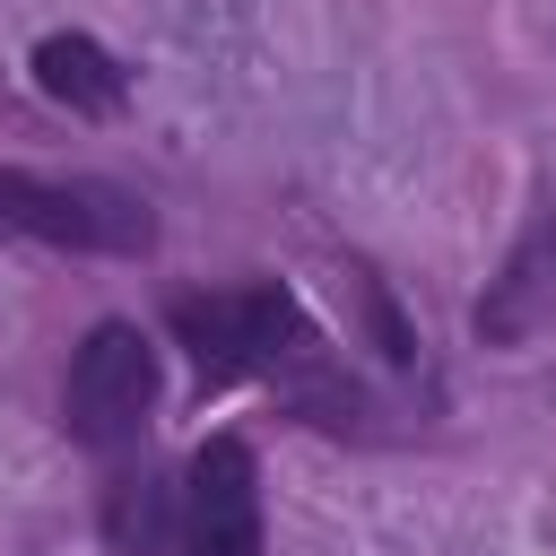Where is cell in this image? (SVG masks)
<instances>
[{"label":"cell","mask_w":556,"mask_h":556,"mask_svg":"<svg viewBox=\"0 0 556 556\" xmlns=\"http://www.w3.org/2000/svg\"><path fill=\"white\" fill-rule=\"evenodd\" d=\"M0 226L70 243V252H148L156 243L148 200L122 191V182H96V174H17V165H0Z\"/></svg>","instance_id":"2"},{"label":"cell","mask_w":556,"mask_h":556,"mask_svg":"<svg viewBox=\"0 0 556 556\" xmlns=\"http://www.w3.org/2000/svg\"><path fill=\"white\" fill-rule=\"evenodd\" d=\"M174 556H261V469L243 434H208L174 495Z\"/></svg>","instance_id":"4"},{"label":"cell","mask_w":556,"mask_h":556,"mask_svg":"<svg viewBox=\"0 0 556 556\" xmlns=\"http://www.w3.org/2000/svg\"><path fill=\"white\" fill-rule=\"evenodd\" d=\"M556 321V200L521 226V243L504 252V269L478 295V339L486 348H521Z\"/></svg>","instance_id":"5"},{"label":"cell","mask_w":556,"mask_h":556,"mask_svg":"<svg viewBox=\"0 0 556 556\" xmlns=\"http://www.w3.org/2000/svg\"><path fill=\"white\" fill-rule=\"evenodd\" d=\"M174 339L191 348L200 382H243V374H269L287 356L313 348L304 313L287 287H217V295H174Z\"/></svg>","instance_id":"1"},{"label":"cell","mask_w":556,"mask_h":556,"mask_svg":"<svg viewBox=\"0 0 556 556\" xmlns=\"http://www.w3.org/2000/svg\"><path fill=\"white\" fill-rule=\"evenodd\" d=\"M35 87H43L52 104L87 113V122L122 113V96H130L122 61H113V52L96 43V35H43V43H35Z\"/></svg>","instance_id":"6"},{"label":"cell","mask_w":556,"mask_h":556,"mask_svg":"<svg viewBox=\"0 0 556 556\" xmlns=\"http://www.w3.org/2000/svg\"><path fill=\"white\" fill-rule=\"evenodd\" d=\"M113 530H122L130 556H165V547H174V504L156 495V478H139V486L113 495Z\"/></svg>","instance_id":"7"},{"label":"cell","mask_w":556,"mask_h":556,"mask_svg":"<svg viewBox=\"0 0 556 556\" xmlns=\"http://www.w3.org/2000/svg\"><path fill=\"white\" fill-rule=\"evenodd\" d=\"M148 408H156V348L130 321H96L78 339V356H70V382H61L70 434L96 443V452H113V443H130L148 426Z\"/></svg>","instance_id":"3"}]
</instances>
